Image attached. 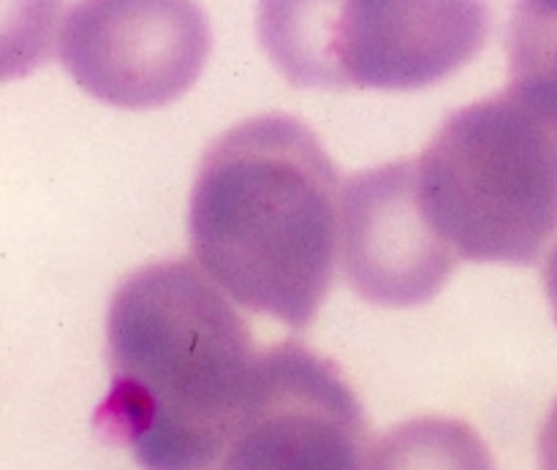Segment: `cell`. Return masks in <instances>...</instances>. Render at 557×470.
<instances>
[{
	"label": "cell",
	"mask_w": 557,
	"mask_h": 470,
	"mask_svg": "<svg viewBox=\"0 0 557 470\" xmlns=\"http://www.w3.org/2000/svg\"><path fill=\"white\" fill-rule=\"evenodd\" d=\"M234 305L188 261L141 267L114 292L98 428L141 470H212L226 452L261 359Z\"/></svg>",
	"instance_id": "6da1fadb"
},
{
	"label": "cell",
	"mask_w": 557,
	"mask_h": 470,
	"mask_svg": "<svg viewBox=\"0 0 557 470\" xmlns=\"http://www.w3.org/2000/svg\"><path fill=\"white\" fill-rule=\"evenodd\" d=\"M343 188L313 131L261 114L218 136L188 210L190 253L239 308L305 330L341 248Z\"/></svg>",
	"instance_id": "7a4b0ae2"
},
{
	"label": "cell",
	"mask_w": 557,
	"mask_h": 470,
	"mask_svg": "<svg viewBox=\"0 0 557 470\" xmlns=\"http://www.w3.org/2000/svg\"><path fill=\"white\" fill-rule=\"evenodd\" d=\"M419 199L460 259L528 267L557 234V82L515 79L417 158Z\"/></svg>",
	"instance_id": "3957f363"
},
{
	"label": "cell",
	"mask_w": 557,
	"mask_h": 470,
	"mask_svg": "<svg viewBox=\"0 0 557 470\" xmlns=\"http://www.w3.org/2000/svg\"><path fill=\"white\" fill-rule=\"evenodd\" d=\"M267 58L294 87L422 90L471 63L484 0H259Z\"/></svg>",
	"instance_id": "277c9868"
},
{
	"label": "cell",
	"mask_w": 557,
	"mask_h": 470,
	"mask_svg": "<svg viewBox=\"0 0 557 470\" xmlns=\"http://www.w3.org/2000/svg\"><path fill=\"white\" fill-rule=\"evenodd\" d=\"M210 22L196 0H79L58 54L96 101L158 109L183 98L210 58Z\"/></svg>",
	"instance_id": "5b68a950"
},
{
	"label": "cell",
	"mask_w": 557,
	"mask_h": 470,
	"mask_svg": "<svg viewBox=\"0 0 557 470\" xmlns=\"http://www.w3.org/2000/svg\"><path fill=\"white\" fill-rule=\"evenodd\" d=\"M368 424L351 386L297 343L267 348L243 419L212 470H362Z\"/></svg>",
	"instance_id": "8992f818"
},
{
	"label": "cell",
	"mask_w": 557,
	"mask_h": 470,
	"mask_svg": "<svg viewBox=\"0 0 557 470\" xmlns=\"http://www.w3.org/2000/svg\"><path fill=\"white\" fill-rule=\"evenodd\" d=\"M346 283L381 308H417L441 294L460 256L430 223L417 161H395L348 180L341 207Z\"/></svg>",
	"instance_id": "52a82bcc"
},
{
	"label": "cell",
	"mask_w": 557,
	"mask_h": 470,
	"mask_svg": "<svg viewBox=\"0 0 557 470\" xmlns=\"http://www.w3.org/2000/svg\"><path fill=\"white\" fill-rule=\"evenodd\" d=\"M362 470H495L487 444L466 422L422 417L381 435Z\"/></svg>",
	"instance_id": "ba28073f"
},
{
	"label": "cell",
	"mask_w": 557,
	"mask_h": 470,
	"mask_svg": "<svg viewBox=\"0 0 557 470\" xmlns=\"http://www.w3.org/2000/svg\"><path fill=\"white\" fill-rule=\"evenodd\" d=\"M511 76L557 82V0H520L506 33Z\"/></svg>",
	"instance_id": "9c48e42d"
},
{
	"label": "cell",
	"mask_w": 557,
	"mask_h": 470,
	"mask_svg": "<svg viewBox=\"0 0 557 470\" xmlns=\"http://www.w3.org/2000/svg\"><path fill=\"white\" fill-rule=\"evenodd\" d=\"M539 470H557V400L539 435Z\"/></svg>",
	"instance_id": "30bf717a"
},
{
	"label": "cell",
	"mask_w": 557,
	"mask_h": 470,
	"mask_svg": "<svg viewBox=\"0 0 557 470\" xmlns=\"http://www.w3.org/2000/svg\"><path fill=\"white\" fill-rule=\"evenodd\" d=\"M544 288H547L549 308H553L557 321V245L553 248V253H549L547 267H544Z\"/></svg>",
	"instance_id": "8fae6325"
}]
</instances>
